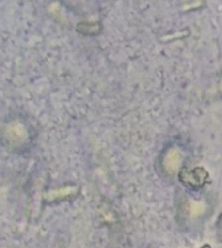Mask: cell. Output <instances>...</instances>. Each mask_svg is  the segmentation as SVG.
I'll use <instances>...</instances> for the list:
<instances>
[{"mask_svg": "<svg viewBox=\"0 0 222 248\" xmlns=\"http://www.w3.org/2000/svg\"><path fill=\"white\" fill-rule=\"evenodd\" d=\"M200 248H210V247L208 246V244H206V246H203V247H200Z\"/></svg>", "mask_w": 222, "mask_h": 248, "instance_id": "7a4b0ae2", "label": "cell"}, {"mask_svg": "<svg viewBox=\"0 0 222 248\" xmlns=\"http://www.w3.org/2000/svg\"><path fill=\"white\" fill-rule=\"evenodd\" d=\"M216 235H217L218 243L222 246V213L218 216L217 222H216Z\"/></svg>", "mask_w": 222, "mask_h": 248, "instance_id": "6da1fadb", "label": "cell"}]
</instances>
